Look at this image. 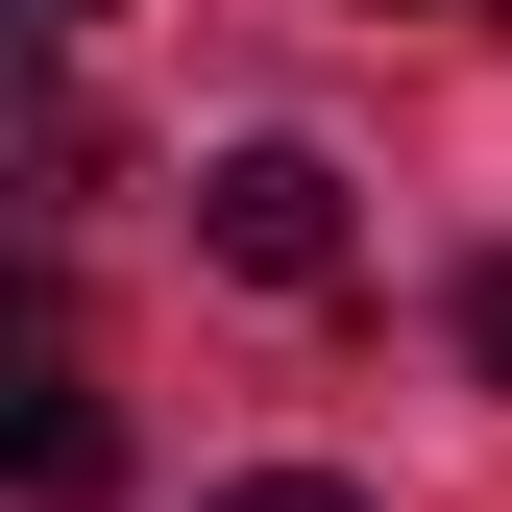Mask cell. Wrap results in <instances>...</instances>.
I'll use <instances>...</instances> for the list:
<instances>
[{
    "label": "cell",
    "mask_w": 512,
    "mask_h": 512,
    "mask_svg": "<svg viewBox=\"0 0 512 512\" xmlns=\"http://www.w3.org/2000/svg\"><path fill=\"white\" fill-rule=\"evenodd\" d=\"M196 244H220L244 293H342L366 220H342V171H317V147H220V171H196Z\"/></svg>",
    "instance_id": "1"
},
{
    "label": "cell",
    "mask_w": 512,
    "mask_h": 512,
    "mask_svg": "<svg viewBox=\"0 0 512 512\" xmlns=\"http://www.w3.org/2000/svg\"><path fill=\"white\" fill-rule=\"evenodd\" d=\"M0 391H25V488H49V512H98V464H122V439H98V366H74V317H25V366H0Z\"/></svg>",
    "instance_id": "2"
},
{
    "label": "cell",
    "mask_w": 512,
    "mask_h": 512,
    "mask_svg": "<svg viewBox=\"0 0 512 512\" xmlns=\"http://www.w3.org/2000/svg\"><path fill=\"white\" fill-rule=\"evenodd\" d=\"M220 512H366V488H342V464H244Z\"/></svg>",
    "instance_id": "3"
},
{
    "label": "cell",
    "mask_w": 512,
    "mask_h": 512,
    "mask_svg": "<svg viewBox=\"0 0 512 512\" xmlns=\"http://www.w3.org/2000/svg\"><path fill=\"white\" fill-rule=\"evenodd\" d=\"M464 366H488V391H512V244H488V269H464Z\"/></svg>",
    "instance_id": "4"
},
{
    "label": "cell",
    "mask_w": 512,
    "mask_h": 512,
    "mask_svg": "<svg viewBox=\"0 0 512 512\" xmlns=\"http://www.w3.org/2000/svg\"><path fill=\"white\" fill-rule=\"evenodd\" d=\"M25 25H98V0H25Z\"/></svg>",
    "instance_id": "5"
}]
</instances>
